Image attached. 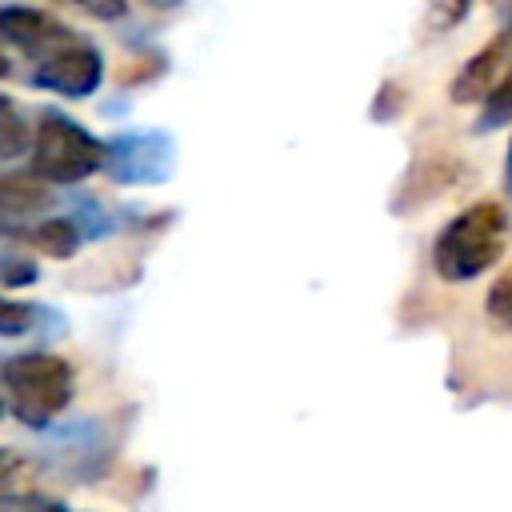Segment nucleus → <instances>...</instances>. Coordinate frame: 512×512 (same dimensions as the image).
<instances>
[{"mask_svg":"<svg viewBox=\"0 0 512 512\" xmlns=\"http://www.w3.org/2000/svg\"><path fill=\"white\" fill-rule=\"evenodd\" d=\"M512 244V212L504 200H476L460 208L432 240V272L444 284H468L492 272Z\"/></svg>","mask_w":512,"mask_h":512,"instance_id":"1","label":"nucleus"},{"mask_svg":"<svg viewBox=\"0 0 512 512\" xmlns=\"http://www.w3.org/2000/svg\"><path fill=\"white\" fill-rule=\"evenodd\" d=\"M108 164V144L96 140L80 120L44 108L32 128L28 172L44 184H80Z\"/></svg>","mask_w":512,"mask_h":512,"instance_id":"2","label":"nucleus"},{"mask_svg":"<svg viewBox=\"0 0 512 512\" xmlns=\"http://www.w3.org/2000/svg\"><path fill=\"white\" fill-rule=\"evenodd\" d=\"M0 384L12 416L32 428H44L72 404L76 372L56 352H16L12 360H4Z\"/></svg>","mask_w":512,"mask_h":512,"instance_id":"3","label":"nucleus"},{"mask_svg":"<svg viewBox=\"0 0 512 512\" xmlns=\"http://www.w3.org/2000/svg\"><path fill=\"white\" fill-rule=\"evenodd\" d=\"M104 80V56L96 44H88L84 36H68L60 40L56 48H48L36 68H32V84L44 88V92H56V96H68V100H84L100 88Z\"/></svg>","mask_w":512,"mask_h":512,"instance_id":"4","label":"nucleus"},{"mask_svg":"<svg viewBox=\"0 0 512 512\" xmlns=\"http://www.w3.org/2000/svg\"><path fill=\"white\" fill-rule=\"evenodd\" d=\"M508 64H512V32L504 28L496 40H488L476 56H468L460 64V72L452 76V88H448L452 104H484L492 96V88L500 84V76L508 72Z\"/></svg>","mask_w":512,"mask_h":512,"instance_id":"5","label":"nucleus"},{"mask_svg":"<svg viewBox=\"0 0 512 512\" xmlns=\"http://www.w3.org/2000/svg\"><path fill=\"white\" fill-rule=\"evenodd\" d=\"M68 36H72V28H64L56 16H48L40 8H28V4H4L0 8V44H12L36 60Z\"/></svg>","mask_w":512,"mask_h":512,"instance_id":"6","label":"nucleus"},{"mask_svg":"<svg viewBox=\"0 0 512 512\" xmlns=\"http://www.w3.org/2000/svg\"><path fill=\"white\" fill-rule=\"evenodd\" d=\"M168 164V140L156 132L108 140V164L116 180H156Z\"/></svg>","mask_w":512,"mask_h":512,"instance_id":"7","label":"nucleus"},{"mask_svg":"<svg viewBox=\"0 0 512 512\" xmlns=\"http://www.w3.org/2000/svg\"><path fill=\"white\" fill-rule=\"evenodd\" d=\"M52 204V192L32 172H4L0 176V224H24Z\"/></svg>","mask_w":512,"mask_h":512,"instance_id":"8","label":"nucleus"},{"mask_svg":"<svg viewBox=\"0 0 512 512\" xmlns=\"http://www.w3.org/2000/svg\"><path fill=\"white\" fill-rule=\"evenodd\" d=\"M20 240L32 248V252H40V256H48V260H68V256H76V248H80V228L72 224V220H36L32 228H24L20 232Z\"/></svg>","mask_w":512,"mask_h":512,"instance_id":"9","label":"nucleus"},{"mask_svg":"<svg viewBox=\"0 0 512 512\" xmlns=\"http://www.w3.org/2000/svg\"><path fill=\"white\" fill-rule=\"evenodd\" d=\"M452 180H456V168H452V160H444V156H436V160H424V164H416V168L408 172V184H404V192H400L396 208H412V204H424V200L440 196V192H444Z\"/></svg>","mask_w":512,"mask_h":512,"instance_id":"10","label":"nucleus"},{"mask_svg":"<svg viewBox=\"0 0 512 512\" xmlns=\"http://www.w3.org/2000/svg\"><path fill=\"white\" fill-rule=\"evenodd\" d=\"M32 148V124L24 108L0 92V160H16Z\"/></svg>","mask_w":512,"mask_h":512,"instance_id":"11","label":"nucleus"},{"mask_svg":"<svg viewBox=\"0 0 512 512\" xmlns=\"http://www.w3.org/2000/svg\"><path fill=\"white\" fill-rule=\"evenodd\" d=\"M484 312H488L492 328L512 332V260H508V264L496 272V280L488 284V292H484Z\"/></svg>","mask_w":512,"mask_h":512,"instance_id":"12","label":"nucleus"},{"mask_svg":"<svg viewBox=\"0 0 512 512\" xmlns=\"http://www.w3.org/2000/svg\"><path fill=\"white\" fill-rule=\"evenodd\" d=\"M512 120V64H508V72L500 76V84L492 88V96L484 100V112H480V120H476V132H492V128H500V124H508Z\"/></svg>","mask_w":512,"mask_h":512,"instance_id":"13","label":"nucleus"},{"mask_svg":"<svg viewBox=\"0 0 512 512\" xmlns=\"http://www.w3.org/2000/svg\"><path fill=\"white\" fill-rule=\"evenodd\" d=\"M28 328H32V308L20 304V300L0 296V336H20Z\"/></svg>","mask_w":512,"mask_h":512,"instance_id":"14","label":"nucleus"},{"mask_svg":"<svg viewBox=\"0 0 512 512\" xmlns=\"http://www.w3.org/2000/svg\"><path fill=\"white\" fill-rule=\"evenodd\" d=\"M64 4H72L88 16H96V20H120L128 12V0H64Z\"/></svg>","mask_w":512,"mask_h":512,"instance_id":"15","label":"nucleus"},{"mask_svg":"<svg viewBox=\"0 0 512 512\" xmlns=\"http://www.w3.org/2000/svg\"><path fill=\"white\" fill-rule=\"evenodd\" d=\"M468 4L472 0H432V20L440 28H452V24H460L468 16Z\"/></svg>","mask_w":512,"mask_h":512,"instance_id":"16","label":"nucleus"},{"mask_svg":"<svg viewBox=\"0 0 512 512\" xmlns=\"http://www.w3.org/2000/svg\"><path fill=\"white\" fill-rule=\"evenodd\" d=\"M24 512H68V508H60V504H44V500H32Z\"/></svg>","mask_w":512,"mask_h":512,"instance_id":"17","label":"nucleus"},{"mask_svg":"<svg viewBox=\"0 0 512 512\" xmlns=\"http://www.w3.org/2000/svg\"><path fill=\"white\" fill-rule=\"evenodd\" d=\"M504 188L512 192V140H508V156H504Z\"/></svg>","mask_w":512,"mask_h":512,"instance_id":"18","label":"nucleus"},{"mask_svg":"<svg viewBox=\"0 0 512 512\" xmlns=\"http://www.w3.org/2000/svg\"><path fill=\"white\" fill-rule=\"evenodd\" d=\"M0 76H8V60L4 56H0Z\"/></svg>","mask_w":512,"mask_h":512,"instance_id":"19","label":"nucleus"},{"mask_svg":"<svg viewBox=\"0 0 512 512\" xmlns=\"http://www.w3.org/2000/svg\"><path fill=\"white\" fill-rule=\"evenodd\" d=\"M0 512H4V508H0Z\"/></svg>","mask_w":512,"mask_h":512,"instance_id":"20","label":"nucleus"}]
</instances>
